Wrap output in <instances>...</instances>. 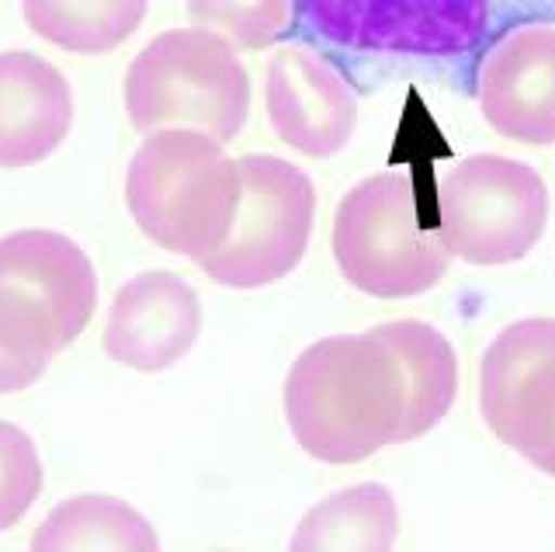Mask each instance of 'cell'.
Returning a JSON list of instances; mask_svg holds the SVG:
<instances>
[{"mask_svg": "<svg viewBox=\"0 0 555 552\" xmlns=\"http://www.w3.org/2000/svg\"><path fill=\"white\" fill-rule=\"evenodd\" d=\"M552 22L555 0H292L288 36L354 88L375 63H424L473 94L500 39Z\"/></svg>", "mask_w": 555, "mask_h": 552, "instance_id": "cell-1", "label": "cell"}, {"mask_svg": "<svg viewBox=\"0 0 555 552\" xmlns=\"http://www.w3.org/2000/svg\"><path fill=\"white\" fill-rule=\"evenodd\" d=\"M406 386L378 334L323 337L285 378V421L295 445L326 465H354L399 441Z\"/></svg>", "mask_w": 555, "mask_h": 552, "instance_id": "cell-2", "label": "cell"}, {"mask_svg": "<svg viewBox=\"0 0 555 552\" xmlns=\"http://www.w3.org/2000/svg\"><path fill=\"white\" fill-rule=\"evenodd\" d=\"M240 164L198 129H156L132 153L126 205L156 247L202 265L233 233L240 213Z\"/></svg>", "mask_w": 555, "mask_h": 552, "instance_id": "cell-3", "label": "cell"}, {"mask_svg": "<svg viewBox=\"0 0 555 552\" xmlns=\"http://www.w3.org/2000/svg\"><path fill=\"white\" fill-rule=\"evenodd\" d=\"M121 94L135 132L181 126L230 143L250 115L247 66L230 42L195 25L156 36L129 63Z\"/></svg>", "mask_w": 555, "mask_h": 552, "instance_id": "cell-4", "label": "cell"}, {"mask_svg": "<svg viewBox=\"0 0 555 552\" xmlns=\"http://www.w3.org/2000/svg\"><path fill=\"white\" fill-rule=\"evenodd\" d=\"M334 257L347 285L372 299H413L438 288L451 254L416 209L413 178L386 170L358 181L337 205Z\"/></svg>", "mask_w": 555, "mask_h": 552, "instance_id": "cell-5", "label": "cell"}, {"mask_svg": "<svg viewBox=\"0 0 555 552\" xmlns=\"http://www.w3.org/2000/svg\"><path fill=\"white\" fill-rule=\"evenodd\" d=\"M98 309V271L87 251L56 230L0 236V344L52 361Z\"/></svg>", "mask_w": 555, "mask_h": 552, "instance_id": "cell-6", "label": "cell"}, {"mask_svg": "<svg viewBox=\"0 0 555 552\" xmlns=\"http://www.w3.org/2000/svg\"><path fill=\"white\" fill-rule=\"evenodd\" d=\"M438 209L451 257L500 268L525 261L538 247L548 222V188L525 161L476 153L448 170Z\"/></svg>", "mask_w": 555, "mask_h": 552, "instance_id": "cell-7", "label": "cell"}, {"mask_svg": "<svg viewBox=\"0 0 555 552\" xmlns=\"http://www.w3.org/2000/svg\"><path fill=\"white\" fill-rule=\"evenodd\" d=\"M240 213L230 240L198 265L222 288H264L299 268L309 251L317 188L302 167L271 153L240 157Z\"/></svg>", "mask_w": 555, "mask_h": 552, "instance_id": "cell-8", "label": "cell"}, {"mask_svg": "<svg viewBox=\"0 0 555 552\" xmlns=\"http://www.w3.org/2000/svg\"><path fill=\"white\" fill-rule=\"evenodd\" d=\"M479 413L500 445L555 479V320H517L479 361Z\"/></svg>", "mask_w": 555, "mask_h": 552, "instance_id": "cell-9", "label": "cell"}, {"mask_svg": "<svg viewBox=\"0 0 555 552\" xmlns=\"http://www.w3.org/2000/svg\"><path fill=\"white\" fill-rule=\"evenodd\" d=\"M202 334V303L181 274L143 271L115 292L104 320L101 348L132 372H167L195 348Z\"/></svg>", "mask_w": 555, "mask_h": 552, "instance_id": "cell-10", "label": "cell"}, {"mask_svg": "<svg viewBox=\"0 0 555 552\" xmlns=\"http://www.w3.org/2000/svg\"><path fill=\"white\" fill-rule=\"evenodd\" d=\"M268 123L285 146L326 161L358 129V98L337 66L306 46L278 49L268 63Z\"/></svg>", "mask_w": 555, "mask_h": 552, "instance_id": "cell-11", "label": "cell"}, {"mask_svg": "<svg viewBox=\"0 0 555 552\" xmlns=\"http://www.w3.org/2000/svg\"><path fill=\"white\" fill-rule=\"evenodd\" d=\"M486 126L511 143L555 146V28L528 25L500 39L479 70Z\"/></svg>", "mask_w": 555, "mask_h": 552, "instance_id": "cell-12", "label": "cell"}, {"mask_svg": "<svg viewBox=\"0 0 555 552\" xmlns=\"http://www.w3.org/2000/svg\"><path fill=\"white\" fill-rule=\"evenodd\" d=\"M74 126V91L49 60L28 49L0 53V167L49 161Z\"/></svg>", "mask_w": 555, "mask_h": 552, "instance_id": "cell-13", "label": "cell"}, {"mask_svg": "<svg viewBox=\"0 0 555 552\" xmlns=\"http://www.w3.org/2000/svg\"><path fill=\"white\" fill-rule=\"evenodd\" d=\"M372 334H378L392 348L406 386V413L396 445L424 438L455 407L459 396L455 344L438 326H430L424 320H389L372 326Z\"/></svg>", "mask_w": 555, "mask_h": 552, "instance_id": "cell-14", "label": "cell"}, {"mask_svg": "<svg viewBox=\"0 0 555 552\" xmlns=\"http://www.w3.org/2000/svg\"><path fill=\"white\" fill-rule=\"evenodd\" d=\"M399 511L382 483H358L330 493L295 528L292 549L306 552H386L396 545Z\"/></svg>", "mask_w": 555, "mask_h": 552, "instance_id": "cell-15", "label": "cell"}, {"mask_svg": "<svg viewBox=\"0 0 555 552\" xmlns=\"http://www.w3.org/2000/svg\"><path fill=\"white\" fill-rule=\"evenodd\" d=\"M160 545L153 525L121 497L108 493H80L66 497L60 508L46 514L35 528V552H74V549H126L153 552Z\"/></svg>", "mask_w": 555, "mask_h": 552, "instance_id": "cell-16", "label": "cell"}, {"mask_svg": "<svg viewBox=\"0 0 555 552\" xmlns=\"http://www.w3.org/2000/svg\"><path fill=\"white\" fill-rule=\"evenodd\" d=\"M25 22L39 39L66 53H112L146 22L150 0H22Z\"/></svg>", "mask_w": 555, "mask_h": 552, "instance_id": "cell-17", "label": "cell"}, {"mask_svg": "<svg viewBox=\"0 0 555 552\" xmlns=\"http://www.w3.org/2000/svg\"><path fill=\"white\" fill-rule=\"evenodd\" d=\"M188 18L233 49H268L288 36L292 0H188Z\"/></svg>", "mask_w": 555, "mask_h": 552, "instance_id": "cell-18", "label": "cell"}, {"mask_svg": "<svg viewBox=\"0 0 555 552\" xmlns=\"http://www.w3.org/2000/svg\"><path fill=\"white\" fill-rule=\"evenodd\" d=\"M42 493V459L35 441L11 421H0V531L22 525Z\"/></svg>", "mask_w": 555, "mask_h": 552, "instance_id": "cell-19", "label": "cell"}, {"mask_svg": "<svg viewBox=\"0 0 555 552\" xmlns=\"http://www.w3.org/2000/svg\"><path fill=\"white\" fill-rule=\"evenodd\" d=\"M46 369H49V361L22 355V351L8 348V344H0V396L28 389L31 383H39L46 375Z\"/></svg>", "mask_w": 555, "mask_h": 552, "instance_id": "cell-20", "label": "cell"}]
</instances>
